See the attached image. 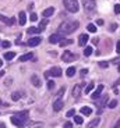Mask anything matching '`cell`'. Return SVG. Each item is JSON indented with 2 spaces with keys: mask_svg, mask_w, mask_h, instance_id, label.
I'll use <instances>...</instances> for the list:
<instances>
[{
  "mask_svg": "<svg viewBox=\"0 0 120 128\" xmlns=\"http://www.w3.org/2000/svg\"><path fill=\"white\" fill-rule=\"evenodd\" d=\"M78 25H80L78 21H66V22H63L62 25L59 26V34L63 35V36L70 35V34H73V32L78 28Z\"/></svg>",
  "mask_w": 120,
  "mask_h": 128,
  "instance_id": "6da1fadb",
  "label": "cell"
},
{
  "mask_svg": "<svg viewBox=\"0 0 120 128\" xmlns=\"http://www.w3.org/2000/svg\"><path fill=\"white\" fill-rule=\"evenodd\" d=\"M63 3H64V7L70 13H77L78 8H80L77 0H63Z\"/></svg>",
  "mask_w": 120,
  "mask_h": 128,
  "instance_id": "7a4b0ae2",
  "label": "cell"
},
{
  "mask_svg": "<svg viewBox=\"0 0 120 128\" xmlns=\"http://www.w3.org/2000/svg\"><path fill=\"white\" fill-rule=\"evenodd\" d=\"M82 6H84V10L88 14H91L96 8V2L95 0H82Z\"/></svg>",
  "mask_w": 120,
  "mask_h": 128,
  "instance_id": "3957f363",
  "label": "cell"
},
{
  "mask_svg": "<svg viewBox=\"0 0 120 128\" xmlns=\"http://www.w3.org/2000/svg\"><path fill=\"white\" fill-rule=\"evenodd\" d=\"M62 75V68L60 67H52L49 71L45 72V77H60Z\"/></svg>",
  "mask_w": 120,
  "mask_h": 128,
  "instance_id": "277c9868",
  "label": "cell"
},
{
  "mask_svg": "<svg viewBox=\"0 0 120 128\" xmlns=\"http://www.w3.org/2000/svg\"><path fill=\"white\" fill-rule=\"evenodd\" d=\"M75 58H77V56L74 54V53H71V52H63V54H62V60L66 61V63H70V61H74Z\"/></svg>",
  "mask_w": 120,
  "mask_h": 128,
  "instance_id": "5b68a950",
  "label": "cell"
},
{
  "mask_svg": "<svg viewBox=\"0 0 120 128\" xmlns=\"http://www.w3.org/2000/svg\"><path fill=\"white\" fill-rule=\"evenodd\" d=\"M41 40H42L41 36H32V38H29V40L27 42V45L31 46V48H35V46H38L41 43Z\"/></svg>",
  "mask_w": 120,
  "mask_h": 128,
  "instance_id": "8992f818",
  "label": "cell"
},
{
  "mask_svg": "<svg viewBox=\"0 0 120 128\" xmlns=\"http://www.w3.org/2000/svg\"><path fill=\"white\" fill-rule=\"evenodd\" d=\"M0 21H3L6 25H16V18H7L6 16H3V14H0Z\"/></svg>",
  "mask_w": 120,
  "mask_h": 128,
  "instance_id": "52a82bcc",
  "label": "cell"
},
{
  "mask_svg": "<svg viewBox=\"0 0 120 128\" xmlns=\"http://www.w3.org/2000/svg\"><path fill=\"white\" fill-rule=\"evenodd\" d=\"M88 40H89V36L87 34H81V35L78 36V45L80 46H85Z\"/></svg>",
  "mask_w": 120,
  "mask_h": 128,
  "instance_id": "ba28073f",
  "label": "cell"
},
{
  "mask_svg": "<svg viewBox=\"0 0 120 128\" xmlns=\"http://www.w3.org/2000/svg\"><path fill=\"white\" fill-rule=\"evenodd\" d=\"M63 38H64V36L60 35V34H53L52 36H49V42H50V43H59Z\"/></svg>",
  "mask_w": 120,
  "mask_h": 128,
  "instance_id": "9c48e42d",
  "label": "cell"
},
{
  "mask_svg": "<svg viewBox=\"0 0 120 128\" xmlns=\"http://www.w3.org/2000/svg\"><path fill=\"white\" fill-rule=\"evenodd\" d=\"M28 114H29V113L27 112V110H24V112L17 113L16 116H17V118H18V120H21V121H23L24 124H25V122H27V120H28Z\"/></svg>",
  "mask_w": 120,
  "mask_h": 128,
  "instance_id": "30bf717a",
  "label": "cell"
},
{
  "mask_svg": "<svg viewBox=\"0 0 120 128\" xmlns=\"http://www.w3.org/2000/svg\"><path fill=\"white\" fill-rule=\"evenodd\" d=\"M80 95H81V85L77 84V85H74V88H73V98H74V99H78Z\"/></svg>",
  "mask_w": 120,
  "mask_h": 128,
  "instance_id": "8fae6325",
  "label": "cell"
},
{
  "mask_svg": "<svg viewBox=\"0 0 120 128\" xmlns=\"http://www.w3.org/2000/svg\"><path fill=\"white\" fill-rule=\"evenodd\" d=\"M63 106H64V102H63L62 99H57L53 103V110H55V112H60V110L63 109Z\"/></svg>",
  "mask_w": 120,
  "mask_h": 128,
  "instance_id": "7c38bea8",
  "label": "cell"
},
{
  "mask_svg": "<svg viewBox=\"0 0 120 128\" xmlns=\"http://www.w3.org/2000/svg\"><path fill=\"white\" fill-rule=\"evenodd\" d=\"M31 82H32V85L35 88H41V86H42V81L39 80L38 75H32V77H31Z\"/></svg>",
  "mask_w": 120,
  "mask_h": 128,
  "instance_id": "4fadbf2b",
  "label": "cell"
},
{
  "mask_svg": "<svg viewBox=\"0 0 120 128\" xmlns=\"http://www.w3.org/2000/svg\"><path fill=\"white\" fill-rule=\"evenodd\" d=\"M11 122H13V124L16 125V127H18V128L25 127V124H24V122L21 121V120H18V118H17V116H13V117H11Z\"/></svg>",
  "mask_w": 120,
  "mask_h": 128,
  "instance_id": "5bb4252c",
  "label": "cell"
},
{
  "mask_svg": "<svg viewBox=\"0 0 120 128\" xmlns=\"http://www.w3.org/2000/svg\"><path fill=\"white\" fill-rule=\"evenodd\" d=\"M102 90H103V85H98L96 90H95V92H94V93H92V95H91V98H92V99H98V98L101 96Z\"/></svg>",
  "mask_w": 120,
  "mask_h": 128,
  "instance_id": "9a60e30c",
  "label": "cell"
},
{
  "mask_svg": "<svg viewBox=\"0 0 120 128\" xmlns=\"http://www.w3.org/2000/svg\"><path fill=\"white\" fill-rule=\"evenodd\" d=\"M18 22H20V25H25L27 16H25V13H24V11H20V13H18Z\"/></svg>",
  "mask_w": 120,
  "mask_h": 128,
  "instance_id": "2e32d148",
  "label": "cell"
},
{
  "mask_svg": "<svg viewBox=\"0 0 120 128\" xmlns=\"http://www.w3.org/2000/svg\"><path fill=\"white\" fill-rule=\"evenodd\" d=\"M53 13H55V7H48V8H46V10H43L42 16L45 17V18H48V17L53 16Z\"/></svg>",
  "mask_w": 120,
  "mask_h": 128,
  "instance_id": "e0dca14e",
  "label": "cell"
},
{
  "mask_svg": "<svg viewBox=\"0 0 120 128\" xmlns=\"http://www.w3.org/2000/svg\"><path fill=\"white\" fill-rule=\"evenodd\" d=\"M81 114H84V116H89L92 113V109L91 107H88V106H84V107H81Z\"/></svg>",
  "mask_w": 120,
  "mask_h": 128,
  "instance_id": "ac0fdd59",
  "label": "cell"
},
{
  "mask_svg": "<svg viewBox=\"0 0 120 128\" xmlns=\"http://www.w3.org/2000/svg\"><path fill=\"white\" fill-rule=\"evenodd\" d=\"M32 57H34L32 53H27V54H23V56H21V57H20L18 60L21 61V63H24V61H28L29 58H32Z\"/></svg>",
  "mask_w": 120,
  "mask_h": 128,
  "instance_id": "d6986e66",
  "label": "cell"
},
{
  "mask_svg": "<svg viewBox=\"0 0 120 128\" xmlns=\"http://www.w3.org/2000/svg\"><path fill=\"white\" fill-rule=\"evenodd\" d=\"M39 32H41V29L35 28V26H31V28L27 29V34H28V35H35V34H39Z\"/></svg>",
  "mask_w": 120,
  "mask_h": 128,
  "instance_id": "ffe728a7",
  "label": "cell"
},
{
  "mask_svg": "<svg viewBox=\"0 0 120 128\" xmlns=\"http://www.w3.org/2000/svg\"><path fill=\"white\" fill-rule=\"evenodd\" d=\"M59 43H60V46H62V48H64V46H67V45H71L73 40H71V39H64V38H63L62 40L59 42Z\"/></svg>",
  "mask_w": 120,
  "mask_h": 128,
  "instance_id": "44dd1931",
  "label": "cell"
},
{
  "mask_svg": "<svg viewBox=\"0 0 120 128\" xmlns=\"http://www.w3.org/2000/svg\"><path fill=\"white\" fill-rule=\"evenodd\" d=\"M92 52H94V49H92V46H85V49H84V56H91L92 54Z\"/></svg>",
  "mask_w": 120,
  "mask_h": 128,
  "instance_id": "7402d4cb",
  "label": "cell"
},
{
  "mask_svg": "<svg viewBox=\"0 0 120 128\" xmlns=\"http://www.w3.org/2000/svg\"><path fill=\"white\" fill-rule=\"evenodd\" d=\"M21 96H23V95H21L20 92H13V93H11V99H13L14 102H17V100L21 99Z\"/></svg>",
  "mask_w": 120,
  "mask_h": 128,
  "instance_id": "603a6c76",
  "label": "cell"
},
{
  "mask_svg": "<svg viewBox=\"0 0 120 128\" xmlns=\"http://www.w3.org/2000/svg\"><path fill=\"white\" fill-rule=\"evenodd\" d=\"M99 121H101V120H99V117H96L95 120H92V121L88 124V127H89V128H95L98 124H99Z\"/></svg>",
  "mask_w": 120,
  "mask_h": 128,
  "instance_id": "cb8c5ba5",
  "label": "cell"
},
{
  "mask_svg": "<svg viewBox=\"0 0 120 128\" xmlns=\"http://www.w3.org/2000/svg\"><path fill=\"white\" fill-rule=\"evenodd\" d=\"M14 57H16V53H14V52H7L6 54H4V58H6V60H13Z\"/></svg>",
  "mask_w": 120,
  "mask_h": 128,
  "instance_id": "d4e9b609",
  "label": "cell"
},
{
  "mask_svg": "<svg viewBox=\"0 0 120 128\" xmlns=\"http://www.w3.org/2000/svg\"><path fill=\"white\" fill-rule=\"evenodd\" d=\"M74 74H75V68L74 67H68L67 71H66V75H67V77H73Z\"/></svg>",
  "mask_w": 120,
  "mask_h": 128,
  "instance_id": "484cf974",
  "label": "cell"
},
{
  "mask_svg": "<svg viewBox=\"0 0 120 128\" xmlns=\"http://www.w3.org/2000/svg\"><path fill=\"white\" fill-rule=\"evenodd\" d=\"M87 29H88V32L94 34V32H96V25H94V24H88V25H87Z\"/></svg>",
  "mask_w": 120,
  "mask_h": 128,
  "instance_id": "4316f807",
  "label": "cell"
},
{
  "mask_svg": "<svg viewBox=\"0 0 120 128\" xmlns=\"http://www.w3.org/2000/svg\"><path fill=\"white\" fill-rule=\"evenodd\" d=\"M94 86H95V84H94V82H89V84L87 85V88H85L84 92H85V93H89L92 89H94Z\"/></svg>",
  "mask_w": 120,
  "mask_h": 128,
  "instance_id": "83f0119b",
  "label": "cell"
},
{
  "mask_svg": "<svg viewBox=\"0 0 120 128\" xmlns=\"http://www.w3.org/2000/svg\"><path fill=\"white\" fill-rule=\"evenodd\" d=\"M82 121H84V120H82L81 116H74V122L75 124H82Z\"/></svg>",
  "mask_w": 120,
  "mask_h": 128,
  "instance_id": "f1b7e54d",
  "label": "cell"
},
{
  "mask_svg": "<svg viewBox=\"0 0 120 128\" xmlns=\"http://www.w3.org/2000/svg\"><path fill=\"white\" fill-rule=\"evenodd\" d=\"M46 25H48V20H43L42 22H41V25H39V29H41V32H42L43 29L46 28Z\"/></svg>",
  "mask_w": 120,
  "mask_h": 128,
  "instance_id": "f546056e",
  "label": "cell"
},
{
  "mask_svg": "<svg viewBox=\"0 0 120 128\" xmlns=\"http://www.w3.org/2000/svg\"><path fill=\"white\" fill-rule=\"evenodd\" d=\"M10 46H11V42H10V40H3V42H2V48L7 49V48H10Z\"/></svg>",
  "mask_w": 120,
  "mask_h": 128,
  "instance_id": "4dcf8cb0",
  "label": "cell"
},
{
  "mask_svg": "<svg viewBox=\"0 0 120 128\" xmlns=\"http://www.w3.org/2000/svg\"><path fill=\"white\" fill-rule=\"evenodd\" d=\"M99 67L101 68H107L109 67V63H107V61H99Z\"/></svg>",
  "mask_w": 120,
  "mask_h": 128,
  "instance_id": "1f68e13d",
  "label": "cell"
},
{
  "mask_svg": "<svg viewBox=\"0 0 120 128\" xmlns=\"http://www.w3.org/2000/svg\"><path fill=\"white\" fill-rule=\"evenodd\" d=\"M116 106H117V100H110V103H109V107H110V109H114Z\"/></svg>",
  "mask_w": 120,
  "mask_h": 128,
  "instance_id": "d6a6232c",
  "label": "cell"
},
{
  "mask_svg": "<svg viewBox=\"0 0 120 128\" xmlns=\"http://www.w3.org/2000/svg\"><path fill=\"white\" fill-rule=\"evenodd\" d=\"M53 88H55V82H53V81H49V82H48V89L52 90Z\"/></svg>",
  "mask_w": 120,
  "mask_h": 128,
  "instance_id": "836d02e7",
  "label": "cell"
},
{
  "mask_svg": "<svg viewBox=\"0 0 120 128\" xmlns=\"http://www.w3.org/2000/svg\"><path fill=\"white\" fill-rule=\"evenodd\" d=\"M74 114H75V110H74V109H71V110H68L67 114H66V116H67V117H73Z\"/></svg>",
  "mask_w": 120,
  "mask_h": 128,
  "instance_id": "e575fe53",
  "label": "cell"
},
{
  "mask_svg": "<svg viewBox=\"0 0 120 128\" xmlns=\"http://www.w3.org/2000/svg\"><path fill=\"white\" fill-rule=\"evenodd\" d=\"M29 20H31V21H32V22H35L36 20H38V16H36V14H31V17H29Z\"/></svg>",
  "mask_w": 120,
  "mask_h": 128,
  "instance_id": "d590c367",
  "label": "cell"
},
{
  "mask_svg": "<svg viewBox=\"0 0 120 128\" xmlns=\"http://www.w3.org/2000/svg\"><path fill=\"white\" fill-rule=\"evenodd\" d=\"M64 90H66V88H64V86H63V88H60V90L57 92V98H60L62 95H64Z\"/></svg>",
  "mask_w": 120,
  "mask_h": 128,
  "instance_id": "8d00e7d4",
  "label": "cell"
},
{
  "mask_svg": "<svg viewBox=\"0 0 120 128\" xmlns=\"http://www.w3.org/2000/svg\"><path fill=\"white\" fill-rule=\"evenodd\" d=\"M114 13L120 14V4H116V6H114Z\"/></svg>",
  "mask_w": 120,
  "mask_h": 128,
  "instance_id": "74e56055",
  "label": "cell"
},
{
  "mask_svg": "<svg viewBox=\"0 0 120 128\" xmlns=\"http://www.w3.org/2000/svg\"><path fill=\"white\" fill-rule=\"evenodd\" d=\"M116 28H117V24H112L110 28H109V29H110V31L113 32V31H116Z\"/></svg>",
  "mask_w": 120,
  "mask_h": 128,
  "instance_id": "f35d334b",
  "label": "cell"
},
{
  "mask_svg": "<svg viewBox=\"0 0 120 128\" xmlns=\"http://www.w3.org/2000/svg\"><path fill=\"white\" fill-rule=\"evenodd\" d=\"M116 52H117V53H120V40L116 43Z\"/></svg>",
  "mask_w": 120,
  "mask_h": 128,
  "instance_id": "ab89813d",
  "label": "cell"
},
{
  "mask_svg": "<svg viewBox=\"0 0 120 128\" xmlns=\"http://www.w3.org/2000/svg\"><path fill=\"white\" fill-rule=\"evenodd\" d=\"M71 127H73L71 122H66V124H64V128H71Z\"/></svg>",
  "mask_w": 120,
  "mask_h": 128,
  "instance_id": "60d3db41",
  "label": "cell"
},
{
  "mask_svg": "<svg viewBox=\"0 0 120 128\" xmlns=\"http://www.w3.org/2000/svg\"><path fill=\"white\" fill-rule=\"evenodd\" d=\"M96 24H98V25H103V20H98Z\"/></svg>",
  "mask_w": 120,
  "mask_h": 128,
  "instance_id": "b9f144b4",
  "label": "cell"
},
{
  "mask_svg": "<svg viewBox=\"0 0 120 128\" xmlns=\"http://www.w3.org/2000/svg\"><path fill=\"white\" fill-rule=\"evenodd\" d=\"M117 85H120V78H119V80H117V81H116V82H114V84H113V86H114V88H116V86H117Z\"/></svg>",
  "mask_w": 120,
  "mask_h": 128,
  "instance_id": "7bdbcfd3",
  "label": "cell"
},
{
  "mask_svg": "<svg viewBox=\"0 0 120 128\" xmlns=\"http://www.w3.org/2000/svg\"><path fill=\"white\" fill-rule=\"evenodd\" d=\"M85 74H88V70H87V68H85V70H82V71H81V75H85Z\"/></svg>",
  "mask_w": 120,
  "mask_h": 128,
  "instance_id": "ee69618b",
  "label": "cell"
},
{
  "mask_svg": "<svg viewBox=\"0 0 120 128\" xmlns=\"http://www.w3.org/2000/svg\"><path fill=\"white\" fill-rule=\"evenodd\" d=\"M113 63H114V64H119V63H120V57H119V58H114Z\"/></svg>",
  "mask_w": 120,
  "mask_h": 128,
  "instance_id": "f6af8a7d",
  "label": "cell"
},
{
  "mask_svg": "<svg viewBox=\"0 0 120 128\" xmlns=\"http://www.w3.org/2000/svg\"><path fill=\"white\" fill-rule=\"evenodd\" d=\"M4 84H6V85H10V84H11V80H6V82H4Z\"/></svg>",
  "mask_w": 120,
  "mask_h": 128,
  "instance_id": "bcb514c9",
  "label": "cell"
},
{
  "mask_svg": "<svg viewBox=\"0 0 120 128\" xmlns=\"http://www.w3.org/2000/svg\"><path fill=\"white\" fill-rule=\"evenodd\" d=\"M2 66H3V60H2V58H0V67H2Z\"/></svg>",
  "mask_w": 120,
  "mask_h": 128,
  "instance_id": "7dc6e473",
  "label": "cell"
},
{
  "mask_svg": "<svg viewBox=\"0 0 120 128\" xmlns=\"http://www.w3.org/2000/svg\"><path fill=\"white\" fill-rule=\"evenodd\" d=\"M117 71H119V72H120V66H119V67H117Z\"/></svg>",
  "mask_w": 120,
  "mask_h": 128,
  "instance_id": "c3c4849f",
  "label": "cell"
},
{
  "mask_svg": "<svg viewBox=\"0 0 120 128\" xmlns=\"http://www.w3.org/2000/svg\"><path fill=\"white\" fill-rule=\"evenodd\" d=\"M114 128H119V125H116V127H114Z\"/></svg>",
  "mask_w": 120,
  "mask_h": 128,
  "instance_id": "681fc988",
  "label": "cell"
},
{
  "mask_svg": "<svg viewBox=\"0 0 120 128\" xmlns=\"http://www.w3.org/2000/svg\"><path fill=\"white\" fill-rule=\"evenodd\" d=\"M0 46H2V40H0Z\"/></svg>",
  "mask_w": 120,
  "mask_h": 128,
  "instance_id": "f907efd6",
  "label": "cell"
}]
</instances>
